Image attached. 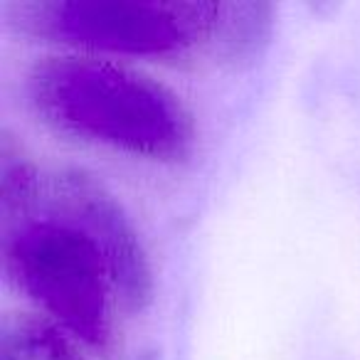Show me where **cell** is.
Segmentation results:
<instances>
[{
  "mask_svg": "<svg viewBox=\"0 0 360 360\" xmlns=\"http://www.w3.org/2000/svg\"><path fill=\"white\" fill-rule=\"evenodd\" d=\"M42 186L32 158L11 131L0 134V217L3 232L22 225V217L40 200Z\"/></svg>",
  "mask_w": 360,
  "mask_h": 360,
  "instance_id": "obj_7",
  "label": "cell"
},
{
  "mask_svg": "<svg viewBox=\"0 0 360 360\" xmlns=\"http://www.w3.org/2000/svg\"><path fill=\"white\" fill-rule=\"evenodd\" d=\"M217 0H22L6 22L35 40L121 57H183L210 50Z\"/></svg>",
  "mask_w": 360,
  "mask_h": 360,
  "instance_id": "obj_2",
  "label": "cell"
},
{
  "mask_svg": "<svg viewBox=\"0 0 360 360\" xmlns=\"http://www.w3.org/2000/svg\"><path fill=\"white\" fill-rule=\"evenodd\" d=\"M47 215L82 230L101 252L126 311H143L153 299V269L134 222L104 183L82 168L52 175L45 188Z\"/></svg>",
  "mask_w": 360,
  "mask_h": 360,
  "instance_id": "obj_4",
  "label": "cell"
},
{
  "mask_svg": "<svg viewBox=\"0 0 360 360\" xmlns=\"http://www.w3.org/2000/svg\"><path fill=\"white\" fill-rule=\"evenodd\" d=\"M139 360H155V358H153V353H143V355H141Z\"/></svg>",
  "mask_w": 360,
  "mask_h": 360,
  "instance_id": "obj_8",
  "label": "cell"
},
{
  "mask_svg": "<svg viewBox=\"0 0 360 360\" xmlns=\"http://www.w3.org/2000/svg\"><path fill=\"white\" fill-rule=\"evenodd\" d=\"M40 121L84 143L153 163H183L198 143L191 109L155 77L82 55H50L25 77Z\"/></svg>",
  "mask_w": 360,
  "mask_h": 360,
  "instance_id": "obj_1",
  "label": "cell"
},
{
  "mask_svg": "<svg viewBox=\"0 0 360 360\" xmlns=\"http://www.w3.org/2000/svg\"><path fill=\"white\" fill-rule=\"evenodd\" d=\"M0 360H86L79 343L45 316L8 314L0 323Z\"/></svg>",
  "mask_w": 360,
  "mask_h": 360,
  "instance_id": "obj_6",
  "label": "cell"
},
{
  "mask_svg": "<svg viewBox=\"0 0 360 360\" xmlns=\"http://www.w3.org/2000/svg\"><path fill=\"white\" fill-rule=\"evenodd\" d=\"M274 32V6L271 3H222L210 55L222 65L245 67L259 60Z\"/></svg>",
  "mask_w": 360,
  "mask_h": 360,
  "instance_id": "obj_5",
  "label": "cell"
},
{
  "mask_svg": "<svg viewBox=\"0 0 360 360\" xmlns=\"http://www.w3.org/2000/svg\"><path fill=\"white\" fill-rule=\"evenodd\" d=\"M3 269L45 319L99 355L114 348V279L94 242L47 215L3 232Z\"/></svg>",
  "mask_w": 360,
  "mask_h": 360,
  "instance_id": "obj_3",
  "label": "cell"
}]
</instances>
